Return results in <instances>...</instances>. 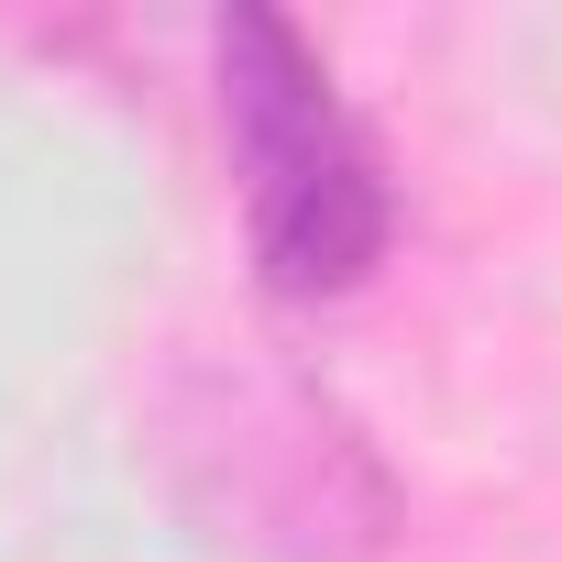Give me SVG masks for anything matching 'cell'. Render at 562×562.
Returning <instances> with one entry per match:
<instances>
[{
  "instance_id": "6da1fadb",
  "label": "cell",
  "mask_w": 562,
  "mask_h": 562,
  "mask_svg": "<svg viewBox=\"0 0 562 562\" xmlns=\"http://www.w3.org/2000/svg\"><path fill=\"white\" fill-rule=\"evenodd\" d=\"M210 67H221V133L243 166L254 276L276 299H353L397 243V188H386L364 122L342 111L321 45L288 12L243 0L210 34Z\"/></svg>"
},
{
  "instance_id": "7a4b0ae2",
  "label": "cell",
  "mask_w": 562,
  "mask_h": 562,
  "mask_svg": "<svg viewBox=\"0 0 562 562\" xmlns=\"http://www.w3.org/2000/svg\"><path fill=\"white\" fill-rule=\"evenodd\" d=\"M177 485L210 518V540L276 551V562H342L386 540V474L375 452L276 364L199 375L177 397Z\"/></svg>"
}]
</instances>
